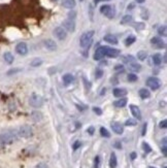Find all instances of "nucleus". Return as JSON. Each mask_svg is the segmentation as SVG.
Returning <instances> with one entry per match:
<instances>
[{"mask_svg":"<svg viewBox=\"0 0 167 168\" xmlns=\"http://www.w3.org/2000/svg\"><path fill=\"white\" fill-rule=\"evenodd\" d=\"M93 36H94V31H88L82 35L81 39H80V43H81L82 48H84V49L89 48L93 41Z\"/></svg>","mask_w":167,"mask_h":168,"instance_id":"nucleus-1","label":"nucleus"},{"mask_svg":"<svg viewBox=\"0 0 167 168\" xmlns=\"http://www.w3.org/2000/svg\"><path fill=\"white\" fill-rule=\"evenodd\" d=\"M14 140H16V135L14 132H5V133L0 134V146L10 144Z\"/></svg>","mask_w":167,"mask_h":168,"instance_id":"nucleus-2","label":"nucleus"},{"mask_svg":"<svg viewBox=\"0 0 167 168\" xmlns=\"http://www.w3.org/2000/svg\"><path fill=\"white\" fill-rule=\"evenodd\" d=\"M18 133H19V136L23 138H29L33 135V130H32V128L29 125H24L20 127Z\"/></svg>","mask_w":167,"mask_h":168,"instance_id":"nucleus-3","label":"nucleus"},{"mask_svg":"<svg viewBox=\"0 0 167 168\" xmlns=\"http://www.w3.org/2000/svg\"><path fill=\"white\" fill-rule=\"evenodd\" d=\"M29 104L31 105L32 107H40L42 106L43 104V99L40 95H37V94H33L30 99H29Z\"/></svg>","mask_w":167,"mask_h":168,"instance_id":"nucleus-4","label":"nucleus"},{"mask_svg":"<svg viewBox=\"0 0 167 168\" xmlns=\"http://www.w3.org/2000/svg\"><path fill=\"white\" fill-rule=\"evenodd\" d=\"M100 11L101 14H103L105 17H107L108 19H113L116 14V10L115 8L110 5H102L100 7Z\"/></svg>","mask_w":167,"mask_h":168,"instance_id":"nucleus-5","label":"nucleus"},{"mask_svg":"<svg viewBox=\"0 0 167 168\" xmlns=\"http://www.w3.org/2000/svg\"><path fill=\"white\" fill-rule=\"evenodd\" d=\"M62 27L65 29L66 31L74 32V30H75V23H74V21L71 20V19H67V20H65L63 22Z\"/></svg>","mask_w":167,"mask_h":168,"instance_id":"nucleus-6","label":"nucleus"},{"mask_svg":"<svg viewBox=\"0 0 167 168\" xmlns=\"http://www.w3.org/2000/svg\"><path fill=\"white\" fill-rule=\"evenodd\" d=\"M54 35L59 40H64L67 36V32L63 27H57L54 30Z\"/></svg>","mask_w":167,"mask_h":168,"instance_id":"nucleus-7","label":"nucleus"},{"mask_svg":"<svg viewBox=\"0 0 167 168\" xmlns=\"http://www.w3.org/2000/svg\"><path fill=\"white\" fill-rule=\"evenodd\" d=\"M146 86L150 87L151 89L153 90H157L159 89L161 84H160V81L156 78H148V81H146Z\"/></svg>","mask_w":167,"mask_h":168,"instance_id":"nucleus-8","label":"nucleus"},{"mask_svg":"<svg viewBox=\"0 0 167 168\" xmlns=\"http://www.w3.org/2000/svg\"><path fill=\"white\" fill-rule=\"evenodd\" d=\"M104 54H105V56H107V57H109V58H117V57H119L120 51L117 49L104 46Z\"/></svg>","mask_w":167,"mask_h":168,"instance_id":"nucleus-9","label":"nucleus"},{"mask_svg":"<svg viewBox=\"0 0 167 168\" xmlns=\"http://www.w3.org/2000/svg\"><path fill=\"white\" fill-rule=\"evenodd\" d=\"M16 52L18 53V54L22 55V56H25L28 53V46H27V45H26L25 42L18 43L17 46H16Z\"/></svg>","mask_w":167,"mask_h":168,"instance_id":"nucleus-10","label":"nucleus"},{"mask_svg":"<svg viewBox=\"0 0 167 168\" xmlns=\"http://www.w3.org/2000/svg\"><path fill=\"white\" fill-rule=\"evenodd\" d=\"M151 42H152V45H154L157 49L165 48V43H164V41L159 37H153L151 39Z\"/></svg>","mask_w":167,"mask_h":168,"instance_id":"nucleus-11","label":"nucleus"},{"mask_svg":"<svg viewBox=\"0 0 167 168\" xmlns=\"http://www.w3.org/2000/svg\"><path fill=\"white\" fill-rule=\"evenodd\" d=\"M110 126H111V129H113V131L115 132V133H117V134H122L123 132H124V128H123V126L120 123H118V122L111 123Z\"/></svg>","mask_w":167,"mask_h":168,"instance_id":"nucleus-12","label":"nucleus"},{"mask_svg":"<svg viewBox=\"0 0 167 168\" xmlns=\"http://www.w3.org/2000/svg\"><path fill=\"white\" fill-rule=\"evenodd\" d=\"M104 46H99L94 54V59L95 60H101V59L104 58Z\"/></svg>","mask_w":167,"mask_h":168,"instance_id":"nucleus-13","label":"nucleus"},{"mask_svg":"<svg viewBox=\"0 0 167 168\" xmlns=\"http://www.w3.org/2000/svg\"><path fill=\"white\" fill-rule=\"evenodd\" d=\"M130 110L132 114L137 120H141V113H140V110L138 106H136V105H130Z\"/></svg>","mask_w":167,"mask_h":168,"instance_id":"nucleus-14","label":"nucleus"},{"mask_svg":"<svg viewBox=\"0 0 167 168\" xmlns=\"http://www.w3.org/2000/svg\"><path fill=\"white\" fill-rule=\"evenodd\" d=\"M45 46L46 49L49 50V51H55L56 49H57V45H56V42L54 40L52 39H46L45 40Z\"/></svg>","mask_w":167,"mask_h":168,"instance_id":"nucleus-15","label":"nucleus"},{"mask_svg":"<svg viewBox=\"0 0 167 168\" xmlns=\"http://www.w3.org/2000/svg\"><path fill=\"white\" fill-rule=\"evenodd\" d=\"M104 40L106 41L108 43H111V45H117L118 43V39H117V37L115 35L113 34H107L104 36Z\"/></svg>","mask_w":167,"mask_h":168,"instance_id":"nucleus-16","label":"nucleus"},{"mask_svg":"<svg viewBox=\"0 0 167 168\" xmlns=\"http://www.w3.org/2000/svg\"><path fill=\"white\" fill-rule=\"evenodd\" d=\"M75 4H77L75 0H62V5L65 8H69V10H71V8L75 6Z\"/></svg>","mask_w":167,"mask_h":168,"instance_id":"nucleus-17","label":"nucleus"},{"mask_svg":"<svg viewBox=\"0 0 167 168\" xmlns=\"http://www.w3.org/2000/svg\"><path fill=\"white\" fill-rule=\"evenodd\" d=\"M128 67H129V69H130L131 71H137V72H138L139 70L141 69V66H140V64L135 63V61L131 62V63H128Z\"/></svg>","mask_w":167,"mask_h":168,"instance_id":"nucleus-18","label":"nucleus"},{"mask_svg":"<svg viewBox=\"0 0 167 168\" xmlns=\"http://www.w3.org/2000/svg\"><path fill=\"white\" fill-rule=\"evenodd\" d=\"M73 79H74V78H73V75H71L70 73H67V74L63 75V82L66 85V86H68V85L72 84Z\"/></svg>","mask_w":167,"mask_h":168,"instance_id":"nucleus-19","label":"nucleus"},{"mask_svg":"<svg viewBox=\"0 0 167 168\" xmlns=\"http://www.w3.org/2000/svg\"><path fill=\"white\" fill-rule=\"evenodd\" d=\"M127 94V91L125 89H122V88H116L113 90V95L116 97H122V96H125Z\"/></svg>","mask_w":167,"mask_h":168,"instance_id":"nucleus-20","label":"nucleus"},{"mask_svg":"<svg viewBox=\"0 0 167 168\" xmlns=\"http://www.w3.org/2000/svg\"><path fill=\"white\" fill-rule=\"evenodd\" d=\"M138 93H139L140 98H142V99H148L149 97L151 96L150 91H149L148 89H140Z\"/></svg>","mask_w":167,"mask_h":168,"instance_id":"nucleus-21","label":"nucleus"},{"mask_svg":"<svg viewBox=\"0 0 167 168\" xmlns=\"http://www.w3.org/2000/svg\"><path fill=\"white\" fill-rule=\"evenodd\" d=\"M127 102H128L127 98H121L120 100H118V101H116L113 103V105H115L116 107H124V106H126Z\"/></svg>","mask_w":167,"mask_h":168,"instance_id":"nucleus-22","label":"nucleus"},{"mask_svg":"<svg viewBox=\"0 0 167 168\" xmlns=\"http://www.w3.org/2000/svg\"><path fill=\"white\" fill-rule=\"evenodd\" d=\"M117 163H118V161H117V156L115 153H113V154L110 155V160H109V166L110 168H116L117 167Z\"/></svg>","mask_w":167,"mask_h":168,"instance_id":"nucleus-23","label":"nucleus"},{"mask_svg":"<svg viewBox=\"0 0 167 168\" xmlns=\"http://www.w3.org/2000/svg\"><path fill=\"white\" fill-rule=\"evenodd\" d=\"M153 62L155 65H160L162 63V57H161L160 54H155L153 56Z\"/></svg>","mask_w":167,"mask_h":168,"instance_id":"nucleus-24","label":"nucleus"},{"mask_svg":"<svg viewBox=\"0 0 167 168\" xmlns=\"http://www.w3.org/2000/svg\"><path fill=\"white\" fill-rule=\"evenodd\" d=\"M3 58L6 63L8 64H11L14 62V56L10 54V53H5V54L3 55Z\"/></svg>","mask_w":167,"mask_h":168,"instance_id":"nucleus-25","label":"nucleus"},{"mask_svg":"<svg viewBox=\"0 0 167 168\" xmlns=\"http://www.w3.org/2000/svg\"><path fill=\"white\" fill-rule=\"evenodd\" d=\"M132 17L130 16V14H127V16H125V17H123V19L121 21V24L123 25H126V24H129V23H131L132 22Z\"/></svg>","mask_w":167,"mask_h":168,"instance_id":"nucleus-26","label":"nucleus"},{"mask_svg":"<svg viewBox=\"0 0 167 168\" xmlns=\"http://www.w3.org/2000/svg\"><path fill=\"white\" fill-rule=\"evenodd\" d=\"M135 40H136L135 36H134V35H130V36H128L127 38H126L125 45H126V46H130V45H132V43H133Z\"/></svg>","mask_w":167,"mask_h":168,"instance_id":"nucleus-27","label":"nucleus"},{"mask_svg":"<svg viewBox=\"0 0 167 168\" xmlns=\"http://www.w3.org/2000/svg\"><path fill=\"white\" fill-rule=\"evenodd\" d=\"M146 57H148V54H146L145 51H139L138 53H137V58H138L140 61L145 60Z\"/></svg>","mask_w":167,"mask_h":168,"instance_id":"nucleus-28","label":"nucleus"},{"mask_svg":"<svg viewBox=\"0 0 167 168\" xmlns=\"http://www.w3.org/2000/svg\"><path fill=\"white\" fill-rule=\"evenodd\" d=\"M158 33H159L161 36H166L167 35L166 26H161V27H159V29H158Z\"/></svg>","mask_w":167,"mask_h":168,"instance_id":"nucleus-29","label":"nucleus"},{"mask_svg":"<svg viewBox=\"0 0 167 168\" xmlns=\"http://www.w3.org/2000/svg\"><path fill=\"white\" fill-rule=\"evenodd\" d=\"M42 64V59H34L33 61L31 62V66L32 67H37V66H40Z\"/></svg>","mask_w":167,"mask_h":168,"instance_id":"nucleus-30","label":"nucleus"},{"mask_svg":"<svg viewBox=\"0 0 167 168\" xmlns=\"http://www.w3.org/2000/svg\"><path fill=\"white\" fill-rule=\"evenodd\" d=\"M100 134H101L103 137H106V138L110 137V133L107 131V129H106V128H104V127H101V128H100Z\"/></svg>","mask_w":167,"mask_h":168,"instance_id":"nucleus-31","label":"nucleus"},{"mask_svg":"<svg viewBox=\"0 0 167 168\" xmlns=\"http://www.w3.org/2000/svg\"><path fill=\"white\" fill-rule=\"evenodd\" d=\"M122 60H123V62H124V63H131V62L135 61V58L132 57V56H127V57L122 58Z\"/></svg>","mask_w":167,"mask_h":168,"instance_id":"nucleus-32","label":"nucleus"},{"mask_svg":"<svg viewBox=\"0 0 167 168\" xmlns=\"http://www.w3.org/2000/svg\"><path fill=\"white\" fill-rule=\"evenodd\" d=\"M32 118H33V120L35 122H38V121L42 119V114L37 113V111H34V113L32 114Z\"/></svg>","mask_w":167,"mask_h":168,"instance_id":"nucleus-33","label":"nucleus"},{"mask_svg":"<svg viewBox=\"0 0 167 168\" xmlns=\"http://www.w3.org/2000/svg\"><path fill=\"white\" fill-rule=\"evenodd\" d=\"M137 124V122L135 120H133V119H129L126 121V123H125V125L126 126H135Z\"/></svg>","mask_w":167,"mask_h":168,"instance_id":"nucleus-34","label":"nucleus"},{"mask_svg":"<svg viewBox=\"0 0 167 168\" xmlns=\"http://www.w3.org/2000/svg\"><path fill=\"white\" fill-rule=\"evenodd\" d=\"M128 81L129 82H136L137 81V76L135 74H133V73H130V74H128Z\"/></svg>","mask_w":167,"mask_h":168,"instance_id":"nucleus-35","label":"nucleus"},{"mask_svg":"<svg viewBox=\"0 0 167 168\" xmlns=\"http://www.w3.org/2000/svg\"><path fill=\"white\" fill-rule=\"evenodd\" d=\"M142 146H143V150H145V153H151V152H152V149H151V146H149L148 143L143 142V143H142Z\"/></svg>","mask_w":167,"mask_h":168,"instance_id":"nucleus-36","label":"nucleus"},{"mask_svg":"<svg viewBox=\"0 0 167 168\" xmlns=\"http://www.w3.org/2000/svg\"><path fill=\"white\" fill-rule=\"evenodd\" d=\"M102 75H103V71H102L101 69H96V72H95V78H100Z\"/></svg>","mask_w":167,"mask_h":168,"instance_id":"nucleus-37","label":"nucleus"},{"mask_svg":"<svg viewBox=\"0 0 167 168\" xmlns=\"http://www.w3.org/2000/svg\"><path fill=\"white\" fill-rule=\"evenodd\" d=\"M93 110H94V113L96 114H98V116H101L102 114V110L99 107H93Z\"/></svg>","mask_w":167,"mask_h":168,"instance_id":"nucleus-38","label":"nucleus"},{"mask_svg":"<svg viewBox=\"0 0 167 168\" xmlns=\"http://www.w3.org/2000/svg\"><path fill=\"white\" fill-rule=\"evenodd\" d=\"M135 28L137 30H142V29L145 28V24H143V23H137L135 25Z\"/></svg>","mask_w":167,"mask_h":168,"instance_id":"nucleus-39","label":"nucleus"},{"mask_svg":"<svg viewBox=\"0 0 167 168\" xmlns=\"http://www.w3.org/2000/svg\"><path fill=\"white\" fill-rule=\"evenodd\" d=\"M159 126H160V128H162V129H165L167 127V121L166 120H163L162 122H161L159 124Z\"/></svg>","mask_w":167,"mask_h":168,"instance_id":"nucleus-40","label":"nucleus"},{"mask_svg":"<svg viewBox=\"0 0 167 168\" xmlns=\"http://www.w3.org/2000/svg\"><path fill=\"white\" fill-rule=\"evenodd\" d=\"M80 146H81V142H80V141H75V142H74V144H73V150H74V151H75V150H78V148H80Z\"/></svg>","mask_w":167,"mask_h":168,"instance_id":"nucleus-41","label":"nucleus"},{"mask_svg":"<svg viewBox=\"0 0 167 168\" xmlns=\"http://www.w3.org/2000/svg\"><path fill=\"white\" fill-rule=\"evenodd\" d=\"M99 162H100V159L97 156V157L95 158V168H99Z\"/></svg>","mask_w":167,"mask_h":168,"instance_id":"nucleus-42","label":"nucleus"},{"mask_svg":"<svg viewBox=\"0 0 167 168\" xmlns=\"http://www.w3.org/2000/svg\"><path fill=\"white\" fill-rule=\"evenodd\" d=\"M74 17H75V13H74V11H70V13L68 14V18H69V19L73 20V19H74Z\"/></svg>","mask_w":167,"mask_h":168,"instance_id":"nucleus-43","label":"nucleus"},{"mask_svg":"<svg viewBox=\"0 0 167 168\" xmlns=\"http://www.w3.org/2000/svg\"><path fill=\"white\" fill-rule=\"evenodd\" d=\"M162 153H163V155L165 156H167V152H166V146H163V148H162Z\"/></svg>","mask_w":167,"mask_h":168,"instance_id":"nucleus-44","label":"nucleus"},{"mask_svg":"<svg viewBox=\"0 0 167 168\" xmlns=\"http://www.w3.org/2000/svg\"><path fill=\"white\" fill-rule=\"evenodd\" d=\"M88 132H89V133L92 135L93 133H94V127H90L89 129H88Z\"/></svg>","mask_w":167,"mask_h":168,"instance_id":"nucleus-45","label":"nucleus"},{"mask_svg":"<svg viewBox=\"0 0 167 168\" xmlns=\"http://www.w3.org/2000/svg\"><path fill=\"white\" fill-rule=\"evenodd\" d=\"M145 131H146V124H145L143 125V130H142V135L145 134Z\"/></svg>","mask_w":167,"mask_h":168,"instance_id":"nucleus-46","label":"nucleus"},{"mask_svg":"<svg viewBox=\"0 0 167 168\" xmlns=\"http://www.w3.org/2000/svg\"><path fill=\"white\" fill-rule=\"evenodd\" d=\"M135 158H136V154H135V153H132V154H131V159L134 160Z\"/></svg>","mask_w":167,"mask_h":168,"instance_id":"nucleus-47","label":"nucleus"},{"mask_svg":"<svg viewBox=\"0 0 167 168\" xmlns=\"http://www.w3.org/2000/svg\"><path fill=\"white\" fill-rule=\"evenodd\" d=\"M135 1L137 2V3H143V2H145V0H135Z\"/></svg>","mask_w":167,"mask_h":168,"instance_id":"nucleus-48","label":"nucleus"},{"mask_svg":"<svg viewBox=\"0 0 167 168\" xmlns=\"http://www.w3.org/2000/svg\"><path fill=\"white\" fill-rule=\"evenodd\" d=\"M101 1H108V0H94L95 3H98V2H101Z\"/></svg>","mask_w":167,"mask_h":168,"instance_id":"nucleus-49","label":"nucleus"},{"mask_svg":"<svg viewBox=\"0 0 167 168\" xmlns=\"http://www.w3.org/2000/svg\"><path fill=\"white\" fill-rule=\"evenodd\" d=\"M116 148L121 149V146H120V143H119V142H117V143H116Z\"/></svg>","mask_w":167,"mask_h":168,"instance_id":"nucleus-50","label":"nucleus"},{"mask_svg":"<svg viewBox=\"0 0 167 168\" xmlns=\"http://www.w3.org/2000/svg\"><path fill=\"white\" fill-rule=\"evenodd\" d=\"M150 168H153V167H150Z\"/></svg>","mask_w":167,"mask_h":168,"instance_id":"nucleus-51","label":"nucleus"}]
</instances>
